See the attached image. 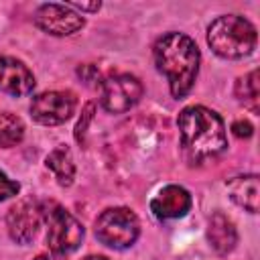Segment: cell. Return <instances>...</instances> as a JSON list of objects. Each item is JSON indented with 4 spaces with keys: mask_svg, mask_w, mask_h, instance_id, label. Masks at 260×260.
I'll return each mask as SVG.
<instances>
[{
    "mask_svg": "<svg viewBox=\"0 0 260 260\" xmlns=\"http://www.w3.org/2000/svg\"><path fill=\"white\" fill-rule=\"evenodd\" d=\"M156 69L167 77L169 89L175 98H185L199 71V49L195 41L183 32H165L152 47Z\"/></svg>",
    "mask_w": 260,
    "mask_h": 260,
    "instance_id": "6da1fadb",
    "label": "cell"
},
{
    "mask_svg": "<svg viewBox=\"0 0 260 260\" xmlns=\"http://www.w3.org/2000/svg\"><path fill=\"white\" fill-rule=\"evenodd\" d=\"M181 146L189 160L203 162L228 148L225 126L219 114L205 106H189L177 118Z\"/></svg>",
    "mask_w": 260,
    "mask_h": 260,
    "instance_id": "7a4b0ae2",
    "label": "cell"
},
{
    "mask_svg": "<svg viewBox=\"0 0 260 260\" xmlns=\"http://www.w3.org/2000/svg\"><path fill=\"white\" fill-rule=\"evenodd\" d=\"M207 45L223 59H242L248 57L256 47V28L244 16L225 14L209 24Z\"/></svg>",
    "mask_w": 260,
    "mask_h": 260,
    "instance_id": "3957f363",
    "label": "cell"
},
{
    "mask_svg": "<svg viewBox=\"0 0 260 260\" xmlns=\"http://www.w3.org/2000/svg\"><path fill=\"white\" fill-rule=\"evenodd\" d=\"M43 219L47 223V244L55 254H69L79 248L83 240V225L57 201L41 205Z\"/></svg>",
    "mask_w": 260,
    "mask_h": 260,
    "instance_id": "277c9868",
    "label": "cell"
},
{
    "mask_svg": "<svg viewBox=\"0 0 260 260\" xmlns=\"http://www.w3.org/2000/svg\"><path fill=\"white\" fill-rule=\"evenodd\" d=\"M93 232L102 244L124 250L136 242L140 234V223L134 211H130L128 207H110L98 215Z\"/></svg>",
    "mask_w": 260,
    "mask_h": 260,
    "instance_id": "5b68a950",
    "label": "cell"
},
{
    "mask_svg": "<svg viewBox=\"0 0 260 260\" xmlns=\"http://www.w3.org/2000/svg\"><path fill=\"white\" fill-rule=\"evenodd\" d=\"M142 91L144 87L138 77L130 73L110 75L102 83V106L112 114L128 112L132 106L138 104V100L142 98Z\"/></svg>",
    "mask_w": 260,
    "mask_h": 260,
    "instance_id": "8992f818",
    "label": "cell"
},
{
    "mask_svg": "<svg viewBox=\"0 0 260 260\" xmlns=\"http://www.w3.org/2000/svg\"><path fill=\"white\" fill-rule=\"evenodd\" d=\"M75 95L71 91H43L30 102V116L43 126H57L75 112Z\"/></svg>",
    "mask_w": 260,
    "mask_h": 260,
    "instance_id": "52a82bcc",
    "label": "cell"
},
{
    "mask_svg": "<svg viewBox=\"0 0 260 260\" xmlns=\"http://www.w3.org/2000/svg\"><path fill=\"white\" fill-rule=\"evenodd\" d=\"M41 203L32 197H24L20 201H16L8 213H6V228L10 238L16 244H28L30 240H35L39 228H41Z\"/></svg>",
    "mask_w": 260,
    "mask_h": 260,
    "instance_id": "ba28073f",
    "label": "cell"
},
{
    "mask_svg": "<svg viewBox=\"0 0 260 260\" xmlns=\"http://www.w3.org/2000/svg\"><path fill=\"white\" fill-rule=\"evenodd\" d=\"M35 24L53 37H69L83 28L85 18L77 14L73 8H69L67 4L51 2V4H43L37 8Z\"/></svg>",
    "mask_w": 260,
    "mask_h": 260,
    "instance_id": "9c48e42d",
    "label": "cell"
},
{
    "mask_svg": "<svg viewBox=\"0 0 260 260\" xmlns=\"http://www.w3.org/2000/svg\"><path fill=\"white\" fill-rule=\"evenodd\" d=\"M191 193L181 185H167L162 187L150 201V211L158 219H177L187 215L191 209Z\"/></svg>",
    "mask_w": 260,
    "mask_h": 260,
    "instance_id": "30bf717a",
    "label": "cell"
},
{
    "mask_svg": "<svg viewBox=\"0 0 260 260\" xmlns=\"http://www.w3.org/2000/svg\"><path fill=\"white\" fill-rule=\"evenodd\" d=\"M35 89V75L30 69L14 59V57H0V91L22 98Z\"/></svg>",
    "mask_w": 260,
    "mask_h": 260,
    "instance_id": "8fae6325",
    "label": "cell"
},
{
    "mask_svg": "<svg viewBox=\"0 0 260 260\" xmlns=\"http://www.w3.org/2000/svg\"><path fill=\"white\" fill-rule=\"evenodd\" d=\"M207 240L217 254L232 252L238 244V232H236L234 221L225 213L215 211L207 223Z\"/></svg>",
    "mask_w": 260,
    "mask_h": 260,
    "instance_id": "7c38bea8",
    "label": "cell"
},
{
    "mask_svg": "<svg viewBox=\"0 0 260 260\" xmlns=\"http://www.w3.org/2000/svg\"><path fill=\"white\" fill-rule=\"evenodd\" d=\"M228 193L230 199L240 205L242 209L256 213L258 211V197H260V189H258V175H240L232 181H228Z\"/></svg>",
    "mask_w": 260,
    "mask_h": 260,
    "instance_id": "4fadbf2b",
    "label": "cell"
},
{
    "mask_svg": "<svg viewBox=\"0 0 260 260\" xmlns=\"http://www.w3.org/2000/svg\"><path fill=\"white\" fill-rule=\"evenodd\" d=\"M45 165H47V169L57 177V183H59L61 187H69V185L73 183L75 162H73L71 150H69L65 144L53 148V150L47 154Z\"/></svg>",
    "mask_w": 260,
    "mask_h": 260,
    "instance_id": "5bb4252c",
    "label": "cell"
},
{
    "mask_svg": "<svg viewBox=\"0 0 260 260\" xmlns=\"http://www.w3.org/2000/svg\"><path fill=\"white\" fill-rule=\"evenodd\" d=\"M234 93L238 98V102L250 110L252 114L260 112V81H258V69H252L250 73H246L244 77H240L236 81Z\"/></svg>",
    "mask_w": 260,
    "mask_h": 260,
    "instance_id": "9a60e30c",
    "label": "cell"
},
{
    "mask_svg": "<svg viewBox=\"0 0 260 260\" xmlns=\"http://www.w3.org/2000/svg\"><path fill=\"white\" fill-rule=\"evenodd\" d=\"M24 138V122L10 112L0 114V148H12Z\"/></svg>",
    "mask_w": 260,
    "mask_h": 260,
    "instance_id": "2e32d148",
    "label": "cell"
},
{
    "mask_svg": "<svg viewBox=\"0 0 260 260\" xmlns=\"http://www.w3.org/2000/svg\"><path fill=\"white\" fill-rule=\"evenodd\" d=\"M18 191H20L18 181L8 179L6 173L0 171V201H6V199H10V197L18 195Z\"/></svg>",
    "mask_w": 260,
    "mask_h": 260,
    "instance_id": "e0dca14e",
    "label": "cell"
},
{
    "mask_svg": "<svg viewBox=\"0 0 260 260\" xmlns=\"http://www.w3.org/2000/svg\"><path fill=\"white\" fill-rule=\"evenodd\" d=\"M91 118H93V104L89 102V104L83 108L81 118H79V122H77V126H75V138H77V142L83 140V136H85V132H87V124L91 122Z\"/></svg>",
    "mask_w": 260,
    "mask_h": 260,
    "instance_id": "ac0fdd59",
    "label": "cell"
},
{
    "mask_svg": "<svg viewBox=\"0 0 260 260\" xmlns=\"http://www.w3.org/2000/svg\"><path fill=\"white\" fill-rule=\"evenodd\" d=\"M232 132H234L238 138H250L252 132H254V128H252V124H250L248 120H236V122L232 124Z\"/></svg>",
    "mask_w": 260,
    "mask_h": 260,
    "instance_id": "d6986e66",
    "label": "cell"
},
{
    "mask_svg": "<svg viewBox=\"0 0 260 260\" xmlns=\"http://www.w3.org/2000/svg\"><path fill=\"white\" fill-rule=\"evenodd\" d=\"M69 8H73V10H85V12H95V10H100V2H69L67 4Z\"/></svg>",
    "mask_w": 260,
    "mask_h": 260,
    "instance_id": "ffe728a7",
    "label": "cell"
},
{
    "mask_svg": "<svg viewBox=\"0 0 260 260\" xmlns=\"http://www.w3.org/2000/svg\"><path fill=\"white\" fill-rule=\"evenodd\" d=\"M35 260H65V258H63L61 254H55V252H53V254H39Z\"/></svg>",
    "mask_w": 260,
    "mask_h": 260,
    "instance_id": "44dd1931",
    "label": "cell"
},
{
    "mask_svg": "<svg viewBox=\"0 0 260 260\" xmlns=\"http://www.w3.org/2000/svg\"><path fill=\"white\" fill-rule=\"evenodd\" d=\"M83 260H108L106 256H85Z\"/></svg>",
    "mask_w": 260,
    "mask_h": 260,
    "instance_id": "7402d4cb",
    "label": "cell"
}]
</instances>
